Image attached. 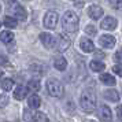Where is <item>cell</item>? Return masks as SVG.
I'll list each match as a JSON object with an SVG mask.
<instances>
[{
  "instance_id": "31",
  "label": "cell",
  "mask_w": 122,
  "mask_h": 122,
  "mask_svg": "<svg viewBox=\"0 0 122 122\" xmlns=\"http://www.w3.org/2000/svg\"><path fill=\"white\" fill-rule=\"evenodd\" d=\"M3 76H4V73H3V70L0 69V78H3Z\"/></svg>"
},
{
  "instance_id": "24",
  "label": "cell",
  "mask_w": 122,
  "mask_h": 122,
  "mask_svg": "<svg viewBox=\"0 0 122 122\" xmlns=\"http://www.w3.org/2000/svg\"><path fill=\"white\" fill-rule=\"evenodd\" d=\"M111 7H114L117 10H122V0H108Z\"/></svg>"
},
{
  "instance_id": "7",
  "label": "cell",
  "mask_w": 122,
  "mask_h": 122,
  "mask_svg": "<svg viewBox=\"0 0 122 122\" xmlns=\"http://www.w3.org/2000/svg\"><path fill=\"white\" fill-rule=\"evenodd\" d=\"M40 40L44 44L45 48H48V50H52L55 47V37L50 33H40Z\"/></svg>"
},
{
  "instance_id": "26",
  "label": "cell",
  "mask_w": 122,
  "mask_h": 122,
  "mask_svg": "<svg viewBox=\"0 0 122 122\" xmlns=\"http://www.w3.org/2000/svg\"><path fill=\"white\" fill-rule=\"evenodd\" d=\"M85 32L88 34H91V36H95V34H96V28H95L93 25H88V26L85 28Z\"/></svg>"
},
{
  "instance_id": "27",
  "label": "cell",
  "mask_w": 122,
  "mask_h": 122,
  "mask_svg": "<svg viewBox=\"0 0 122 122\" xmlns=\"http://www.w3.org/2000/svg\"><path fill=\"white\" fill-rule=\"evenodd\" d=\"M112 71L118 74L119 77H122V65H115V66H112Z\"/></svg>"
},
{
  "instance_id": "17",
  "label": "cell",
  "mask_w": 122,
  "mask_h": 122,
  "mask_svg": "<svg viewBox=\"0 0 122 122\" xmlns=\"http://www.w3.org/2000/svg\"><path fill=\"white\" fill-rule=\"evenodd\" d=\"M54 66H55L56 70L63 71V70H66V67H67V62L65 58H56L55 62H54Z\"/></svg>"
},
{
  "instance_id": "9",
  "label": "cell",
  "mask_w": 122,
  "mask_h": 122,
  "mask_svg": "<svg viewBox=\"0 0 122 122\" xmlns=\"http://www.w3.org/2000/svg\"><path fill=\"white\" fill-rule=\"evenodd\" d=\"M117 25H118V21H117L115 18L112 17H106L102 23H100V28L104 29V30H114L117 28Z\"/></svg>"
},
{
  "instance_id": "2",
  "label": "cell",
  "mask_w": 122,
  "mask_h": 122,
  "mask_svg": "<svg viewBox=\"0 0 122 122\" xmlns=\"http://www.w3.org/2000/svg\"><path fill=\"white\" fill-rule=\"evenodd\" d=\"M80 106L86 112H92L96 107V95L91 89H85L80 96Z\"/></svg>"
},
{
  "instance_id": "23",
  "label": "cell",
  "mask_w": 122,
  "mask_h": 122,
  "mask_svg": "<svg viewBox=\"0 0 122 122\" xmlns=\"http://www.w3.org/2000/svg\"><path fill=\"white\" fill-rule=\"evenodd\" d=\"M3 22H4V26H7V28H15L17 26V19L12 17H4V19H3Z\"/></svg>"
},
{
  "instance_id": "12",
  "label": "cell",
  "mask_w": 122,
  "mask_h": 122,
  "mask_svg": "<svg viewBox=\"0 0 122 122\" xmlns=\"http://www.w3.org/2000/svg\"><path fill=\"white\" fill-rule=\"evenodd\" d=\"M80 47H81V50H82L84 52H92V51L95 50L92 40L86 39V37H84V39L80 40Z\"/></svg>"
},
{
  "instance_id": "25",
  "label": "cell",
  "mask_w": 122,
  "mask_h": 122,
  "mask_svg": "<svg viewBox=\"0 0 122 122\" xmlns=\"http://www.w3.org/2000/svg\"><path fill=\"white\" fill-rule=\"evenodd\" d=\"M8 104V96L7 95H0V108H4Z\"/></svg>"
},
{
  "instance_id": "5",
  "label": "cell",
  "mask_w": 122,
  "mask_h": 122,
  "mask_svg": "<svg viewBox=\"0 0 122 122\" xmlns=\"http://www.w3.org/2000/svg\"><path fill=\"white\" fill-rule=\"evenodd\" d=\"M43 23H44V26L47 29H50V30H52V29L56 28V23H58V14H56L55 11H47L44 15V21H43Z\"/></svg>"
},
{
  "instance_id": "28",
  "label": "cell",
  "mask_w": 122,
  "mask_h": 122,
  "mask_svg": "<svg viewBox=\"0 0 122 122\" xmlns=\"http://www.w3.org/2000/svg\"><path fill=\"white\" fill-rule=\"evenodd\" d=\"M114 58H115V61L117 62H119V63H122V50H118L115 52V56H114Z\"/></svg>"
},
{
  "instance_id": "21",
  "label": "cell",
  "mask_w": 122,
  "mask_h": 122,
  "mask_svg": "<svg viewBox=\"0 0 122 122\" xmlns=\"http://www.w3.org/2000/svg\"><path fill=\"white\" fill-rule=\"evenodd\" d=\"M12 86H14V81H12L11 78H4V80H3V82H1V89H3L4 92L11 91Z\"/></svg>"
},
{
  "instance_id": "22",
  "label": "cell",
  "mask_w": 122,
  "mask_h": 122,
  "mask_svg": "<svg viewBox=\"0 0 122 122\" xmlns=\"http://www.w3.org/2000/svg\"><path fill=\"white\" fill-rule=\"evenodd\" d=\"M28 89H29V91H33V92L40 91V81H39V80H36V78L30 80V81L28 82Z\"/></svg>"
},
{
  "instance_id": "30",
  "label": "cell",
  "mask_w": 122,
  "mask_h": 122,
  "mask_svg": "<svg viewBox=\"0 0 122 122\" xmlns=\"http://www.w3.org/2000/svg\"><path fill=\"white\" fill-rule=\"evenodd\" d=\"M0 65H7V58H4L3 55H0Z\"/></svg>"
},
{
  "instance_id": "13",
  "label": "cell",
  "mask_w": 122,
  "mask_h": 122,
  "mask_svg": "<svg viewBox=\"0 0 122 122\" xmlns=\"http://www.w3.org/2000/svg\"><path fill=\"white\" fill-rule=\"evenodd\" d=\"M88 14L92 19H99V18L103 15V8L99 7V6H91L89 10H88Z\"/></svg>"
},
{
  "instance_id": "20",
  "label": "cell",
  "mask_w": 122,
  "mask_h": 122,
  "mask_svg": "<svg viewBox=\"0 0 122 122\" xmlns=\"http://www.w3.org/2000/svg\"><path fill=\"white\" fill-rule=\"evenodd\" d=\"M33 115L30 118V121H37V122H48V117L44 115L43 112H32Z\"/></svg>"
},
{
  "instance_id": "1",
  "label": "cell",
  "mask_w": 122,
  "mask_h": 122,
  "mask_svg": "<svg viewBox=\"0 0 122 122\" xmlns=\"http://www.w3.org/2000/svg\"><path fill=\"white\" fill-rule=\"evenodd\" d=\"M78 25H80V19H78V15L74 11H66L63 14L62 26H63V30L66 33L69 34L76 33L78 30Z\"/></svg>"
},
{
  "instance_id": "29",
  "label": "cell",
  "mask_w": 122,
  "mask_h": 122,
  "mask_svg": "<svg viewBox=\"0 0 122 122\" xmlns=\"http://www.w3.org/2000/svg\"><path fill=\"white\" fill-rule=\"evenodd\" d=\"M117 117H118L119 121H122V106H118L117 107Z\"/></svg>"
},
{
  "instance_id": "34",
  "label": "cell",
  "mask_w": 122,
  "mask_h": 122,
  "mask_svg": "<svg viewBox=\"0 0 122 122\" xmlns=\"http://www.w3.org/2000/svg\"><path fill=\"white\" fill-rule=\"evenodd\" d=\"M0 10H1V7H0Z\"/></svg>"
},
{
  "instance_id": "15",
  "label": "cell",
  "mask_w": 122,
  "mask_h": 122,
  "mask_svg": "<svg viewBox=\"0 0 122 122\" xmlns=\"http://www.w3.org/2000/svg\"><path fill=\"white\" fill-rule=\"evenodd\" d=\"M28 104H29V107L30 108H39L40 107V104H41V99H40V96H37V95H32L30 97H29V100H28Z\"/></svg>"
},
{
  "instance_id": "8",
  "label": "cell",
  "mask_w": 122,
  "mask_h": 122,
  "mask_svg": "<svg viewBox=\"0 0 122 122\" xmlns=\"http://www.w3.org/2000/svg\"><path fill=\"white\" fill-rule=\"evenodd\" d=\"M97 115L102 121H110L111 118H112V112H111L110 107L106 104H102L99 107V110H97Z\"/></svg>"
},
{
  "instance_id": "10",
  "label": "cell",
  "mask_w": 122,
  "mask_h": 122,
  "mask_svg": "<svg viewBox=\"0 0 122 122\" xmlns=\"http://www.w3.org/2000/svg\"><path fill=\"white\" fill-rule=\"evenodd\" d=\"M99 44L104 48H112L115 45V39L114 36H110V34H103L99 39Z\"/></svg>"
},
{
  "instance_id": "6",
  "label": "cell",
  "mask_w": 122,
  "mask_h": 122,
  "mask_svg": "<svg viewBox=\"0 0 122 122\" xmlns=\"http://www.w3.org/2000/svg\"><path fill=\"white\" fill-rule=\"evenodd\" d=\"M71 44V41L67 39L66 36H63V34H59L58 37H55V47L58 51H66L67 47H70Z\"/></svg>"
},
{
  "instance_id": "33",
  "label": "cell",
  "mask_w": 122,
  "mask_h": 122,
  "mask_svg": "<svg viewBox=\"0 0 122 122\" xmlns=\"http://www.w3.org/2000/svg\"><path fill=\"white\" fill-rule=\"evenodd\" d=\"M0 26H1V23H0Z\"/></svg>"
},
{
  "instance_id": "18",
  "label": "cell",
  "mask_w": 122,
  "mask_h": 122,
  "mask_svg": "<svg viewBox=\"0 0 122 122\" xmlns=\"http://www.w3.org/2000/svg\"><path fill=\"white\" fill-rule=\"evenodd\" d=\"M89 67H91V70H93V71L99 73V71H103L104 70V63L103 62H99V61H92L89 63Z\"/></svg>"
},
{
  "instance_id": "14",
  "label": "cell",
  "mask_w": 122,
  "mask_h": 122,
  "mask_svg": "<svg viewBox=\"0 0 122 122\" xmlns=\"http://www.w3.org/2000/svg\"><path fill=\"white\" fill-rule=\"evenodd\" d=\"M106 100H110V102H118L119 100V95L115 89H107L104 93H103Z\"/></svg>"
},
{
  "instance_id": "3",
  "label": "cell",
  "mask_w": 122,
  "mask_h": 122,
  "mask_svg": "<svg viewBox=\"0 0 122 122\" xmlns=\"http://www.w3.org/2000/svg\"><path fill=\"white\" fill-rule=\"evenodd\" d=\"M63 84L59 81V80H55V78H52V80H48L47 81V92L50 96L52 97H61L62 95H63Z\"/></svg>"
},
{
  "instance_id": "32",
  "label": "cell",
  "mask_w": 122,
  "mask_h": 122,
  "mask_svg": "<svg viewBox=\"0 0 122 122\" xmlns=\"http://www.w3.org/2000/svg\"><path fill=\"white\" fill-rule=\"evenodd\" d=\"M4 1H7V3H10V1H12V0H4Z\"/></svg>"
},
{
  "instance_id": "16",
  "label": "cell",
  "mask_w": 122,
  "mask_h": 122,
  "mask_svg": "<svg viewBox=\"0 0 122 122\" xmlns=\"http://www.w3.org/2000/svg\"><path fill=\"white\" fill-rule=\"evenodd\" d=\"M12 40H14V34H12L11 32L4 30V32H1V33H0V41H3L4 44L12 43Z\"/></svg>"
},
{
  "instance_id": "4",
  "label": "cell",
  "mask_w": 122,
  "mask_h": 122,
  "mask_svg": "<svg viewBox=\"0 0 122 122\" xmlns=\"http://www.w3.org/2000/svg\"><path fill=\"white\" fill-rule=\"evenodd\" d=\"M8 4H10V6H8V11L11 12V14H14L15 18L21 19V21L26 19V10H25L21 4H18L17 0H12V1H10Z\"/></svg>"
},
{
  "instance_id": "11",
  "label": "cell",
  "mask_w": 122,
  "mask_h": 122,
  "mask_svg": "<svg viewBox=\"0 0 122 122\" xmlns=\"http://www.w3.org/2000/svg\"><path fill=\"white\" fill-rule=\"evenodd\" d=\"M28 92H29L28 86L19 85V86H17V88H15V91H14V97H15L17 100H23L25 97H26Z\"/></svg>"
},
{
  "instance_id": "19",
  "label": "cell",
  "mask_w": 122,
  "mask_h": 122,
  "mask_svg": "<svg viewBox=\"0 0 122 122\" xmlns=\"http://www.w3.org/2000/svg\"><path fill=\"white\" fill-rule=\"evenodd\" d=\"M99 80L104 84V85H110V86L111 85H115V78L112 77L111 74H102Z\"/></svg>"
}]
</instances>
